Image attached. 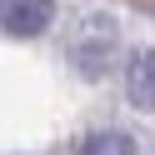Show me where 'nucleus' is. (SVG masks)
<instances>
[{"mask_svg":"<svg viewBox=\"0 0 155 155\" xmlns=\"http://www.w3.org/2000/svg\"><path fill=\"white\" fill-rule=\"evenodd\" d=\"M115 50H120V25H115V15L105 10H85L70 20V35H65V60L75 65L80 75H105L115 60Z\"/></svg>","mask_w":155,"mask_h":155,"instance_id":"obj_1","label":"nucleus"},{"mask_svg":"<svg viewBox=\"0 0 155 155\" xmlns=\"http://www.w3.org/2000/svg\"><path fill=\"white\" fill-rule=\"evenodd\" d=\"M55 20V0H0V25L10 40H30L45 35Z\"/></svg>","mask_w":155,"mask_h":155,"instance_id":"obj_2","label":"nucleus"},{"mask_svg":"<svg viewBox=\"0 0 155 155\" xmlns=\"http://www.w3.org/2000/svg\"><path fill=\"white\" fill-rule=\"evenodd\" d=\"M125 95L145 110H155V45L130 55V70H125Z\"/></svg>","mask_w":155,"mask_h":155,"instance_id":"obj_3","label":"nucleus"},{"mask_svg":"<svg viewBox=\"0 0 155 155\" xmlns=\"http://www.w3.org/2000/svg\"><path fill=\"white\" fill-rule=\"evenodd\" d=\"M80 155H135V140L120 135V130H100L80 145Z\"/></svg>","mask_w":155,"mask_h":155,"instance_id":"obj_4","label":"nucleus"}]
</instances>
